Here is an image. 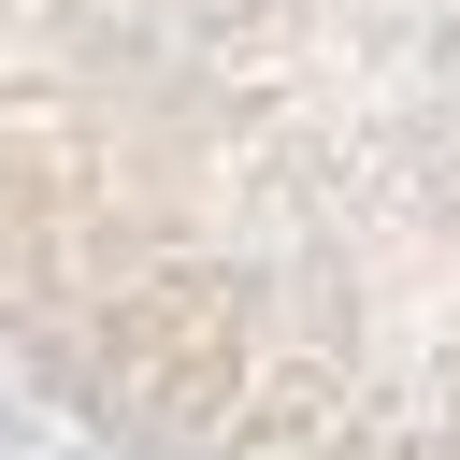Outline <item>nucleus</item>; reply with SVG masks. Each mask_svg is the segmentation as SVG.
<instances>
[{
	"label": "nucleus",
	"instance_id": "obj_1",
	"mask_svg": "<svg viewBox=\"0 0 460 460\" xmlns=\"http://www.w3.org/2000/svg\"><path fill=\"white\" fill-rule=\"evenodd\" d=\"M0 374L115 460H460V0H0Z\"/></svg>",
	"mask_w": 460,
	"mask_h": 460
}]
</instances>
